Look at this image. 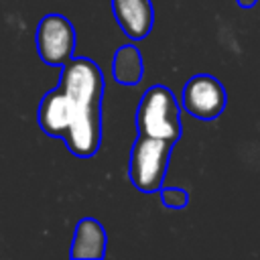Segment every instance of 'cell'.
<instances>
[{
  "label": "cell",
  "mask_w": 260,
  "mask_h": 260,
  "mask_svg": "<svg viewBox=\"0 0 260 260\" xmlns=\"http://www.w3.org/2000/svg\"><path fill=\"white\" fill-rule=\"evenodd\" d=\"M112 75L120 85H136L144 75V61L134 45H122L112 61Z\"/></svg>",
  "instance_id": "cell-8"
},
{
  "label": "cell",
  "mask_w": 260,
  "mask_h": 260,
  "mask_svg": "<svg viewBox=\"0 0 260 260\" xmlns=\"http://www.w3.org/2000/svg\"><path fill=\"white\" fill-rule=\"evenodd\" d=\"M171 152H173V142L138 134L130 150V162H128L130 183L142 193L160 191L171 162Z\"/></svg>",
  "instance_id": "cell-3"
},
{
  "label": "cell",
  "mask_w": 260,
  "mask_h": 260,
  "mask_svg": "<svg viewBox=\"0 0 260 260\" xmlns=\"http://www.w3.org/2000/svg\"><path fill=\"white\" fill-rule=\"evenodd\" d=\"M136 128L138 134L162 138L173 144L181 138L183 126L179 104L167 85H150L142 93L136 108Z\"/></svg>",
  "instance_id": "cell-2"
},
{
  "label": "cell",
  "mask_w": 260,
  "mask_h": 260,
  "mask_svg": "<svg viewBox=\"0 0 260 260\" xmlns=\"http://www.w3.org/2000/svg\"><path fill=\"white\" fill-rule=\"evenodd\" d=\"M104 75L89 57H71L61 67L59 85L49 89L37 122L47 136L63 138L71 154L89 158L102 144Z\"/></svg>",
  "instance_id": "cell-1"
},
{
  "label": "cell",
  "mask_w": 260,
  "mask_h": 260,
  "mask_svg": "<svg viewBox=\"0 0 260 260\" xmlns=\"http://www.w3.org/2000/svg\"><path fill=\"white\" fill-rule=\"evenodd\" d=\"M112 12L126 37L132 41L148 37L154 22V8L150 0H112Z\"/></svg>",
  "instance_id": "cell-6"
},
{
  "label": "cell",
  "mask_w": 260,
  "mask_h": 260,
  "mask_svg": "<svg viewBox=\"0 0 260 260\" xmlns=\"http://www.w3.org/2000/svg\"><path fill=\"white\" fill-rule=\"evenodd\" d=\"M106 248H108V234L104 225L95 217H81L75 225L69 258L100 260L106 256Z\"/></svg>",
  "instance_id": "cell-7"
},
{
  "label": "cell",
  "mask_w": 260,
  "mask_h": 260,
  "mask_svg": "<svg viewBox=\"0 0 260 260\" xmlns=\"http://www.w3.org/2000/svg\"><path fill=\"white\" fill-rule=\"evenodd\" d=\"M37 53L49 67H63L75 51V26L63 14H47L37 24Z\"/></svg>",
  "instance_id": "cell-4"
},
{
  "label": "cell",
  "mask_w": 260,
  "mask_h": 260,
  "mask_svg": "<svg viewBox=\"0 0 260 260\" xmlns=\"http://www.w3.org/2000/svg\"><path fill=\"white\" fill-rule=\"evenodd\" d=\"M225 104L228 93L221 81L207 73L193 75L181 91V106L197 120H215L223 114Z\"/></svg>",
  "instance_id": "cell-5"
},
{
  "label": "cell",
  "mask_w": 260,
  "mask_h": 260,
  "mask_svg": "<svg viewBox=\"0 0 260 260\" xmlns=\"http://www.w3.org/2000/svg\"><path fill=\"white\" fill-rule=\"evenodd\" d=\"M160 201L169 209H185L189 205V193L181 187H160Z\"/></svg>",
  "instance_id": "cell-9"
},
{
  "label": "cell",
  "mask_w": 260,
  "mask_h": 260,
  "mask_svg": "<svg viewBox=\"0 0 260 260\" xmlns=\"http://www.w3.org/2000/svg\"><path fill=\"white\" fill-rule=\"evenodd\" d=\"M236 2H238L240 8H252V6L258 4V0H236Z\"/></svg>",
  "instance_id": "cell-10"
}]
</instances>
